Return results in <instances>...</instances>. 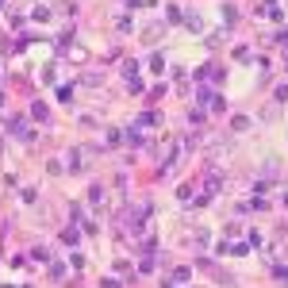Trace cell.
Masks as SVG:
<instances>
[{
	"mask_svg": "<svg viewBox=\"0 0 288 288\" xmlns=\"http://www.w3.org/2000/svg\"><path fill=\"white\" fill-rule=\"evenodd\" d=\"M285 204H288V196H285Z\"/></svg>",
	"mask_w": 288,
	"mask_h": 288,
	"instance_id": "obj_1",
	"label": "cell"
}]
</instances>
